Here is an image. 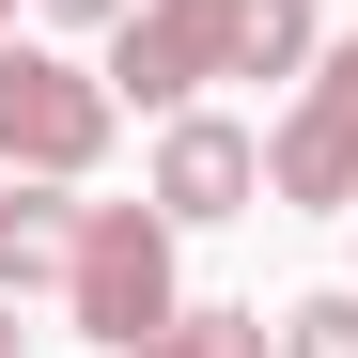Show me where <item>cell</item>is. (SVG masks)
<instances>
[{"mask_svg": "<svg viewBox=\"0 0 358 358\" xmlns=\"http://www.w3.org/2000/svg\"><path fill=\"white\" fill-rule=\"evenodd\" d=\"M125 358H280V312L203 296V312H171V327H156V343H125Z\"/></svg>", "mask_w": 358, "mask_h": 358, "instance_id": "cell-7", "label": "cell"}, {"mask_svg": "<svg viewBox=\"0 0 358 358\" xmlns=\"http://www.w3.org/2000/svg\"><path fill=\"white\" fill-rule=\"evenodd\" d=\"M78 187L63 171H0V296H63V265H78Z\"/></svg>", "mask_w": 358, "mask_h": 358, "instance_id": "cell-6", "label": "cell"}, {"mask_svg": "<svg viewBox=\"0 0 358 358\" xmlns=\"http://www.w3.org/2000/svg\"><path fill=\"white\" fill-rule=\"evenodd\" d=\"M265 203H312V218L343 203V218H358V31L280 94V125H265Z\"/></svg>", "mask_w": 358, "mask_h": 358, "instance_id": "cell-4", "label": "cell"}, {"mask_svg": "<svg viewBox=\"0 0 358 358\" xmlns=\"http://www.w3.org/2000/svg\"><path fill=\"white\" fill-rule=\"evenodd\" d=\"M280 358H358V280L296 296V312H280Z\"/></svg>", "mask_w": 358, "mask_h": 358, "instance_id": "cell-8", "label": "cell"}, {"mask_svg": "<svg viewBox=\"0 0 358 358\" xmlns=\"http://www.w3.org/2000/svg\"><path fill=\"white\" fill-rule=\"evenodd\" d=\"M0 47H16V0H0Z\"/></svg>", "mask_w": 358, "mask_h": 358, "instance_id": "cell-11", "label": "cell"}, {"mask_svg": "<svg viewBox=\"0 0 358 358\" xmlns=\"http://www.w3.org/2000/svg\"><path fill=\"white\" fill-rule=\"evenodd\" d=\"M171 250H187V218H171L156 187H141V203H94V218H78V265H63V312H78L109 358L156 343L171 312H187V265H171Z\"/></svg>", "mask_w": 358, "mask_h": 358, "instance_id": "cell-2", "label": "cell"}, {"mask_svg": "<svg viewBox=\"0 0 358 358\" xmlns=\"http://www.w3.org/2000/svg\"><path fill=\"white\" fill-rule=\"evenodd\" d=\"M31 16H63V31H125L141 0H31Z\"/></svg>", "mask_w": 358, "mask_h": 358, "instance_id": "cell-9", "label": "cell"}, {"mask_svg": "<svg viewBox=\"0 0 358 358\" xmlns=\"http://www.w3.org/2000/svg\"><path fill=\"white\" fill-rule=\"evenodd\" d=\"M109 125H125L109 63L0 47V171H63V187H94V171H109Z\"/></svg>", "mask_w": 358, "mask_h": 358, "instance_id": "cell-3", "label": "cell"}, {"mask_svg": "<svg viewBox=\"0 0 358 358\" xmlns=\"http://www.w3.org/2000/svg\"><path fill=\"white\" fill-rule=\"evenodd\" d=\"M0 358H31V327H16V296H0Z\"/></svg>", "mask_w": 358, "mask_h": 358, "instance_id": "cell-10", "label": "cell"}, {"mask_svg": "<svg viewBox=\"0 0 358 358\" xmlns=\"http://www.w3.org/2000/svg\"><path fill=\"white\" fill-rule=\"evenodd\" d=\"M327 63V16L312 0H141L125 31H109V94L125 109H203L218 78H265V94H296Z\"/></svg>", "mask_w": 358, "mask_h": 358, "instance_id": "cell-1", "label": "cell"}, {"mask_svg": "<svg viewBox=\"0 0 358 358\" xmlns=\"http://www.w3.org/2000/svg\"><path fill=\"white\" fill-rule=\"evenodd\" d=\"M141 187H156L171 218H187V234H218V218H250V203H265V141L234 125V109H171Z\"/></svg>", "mask_w": 358, "mask_h": 358, "instance_id": "cell-5", "label": "cell"}]
</instances>
